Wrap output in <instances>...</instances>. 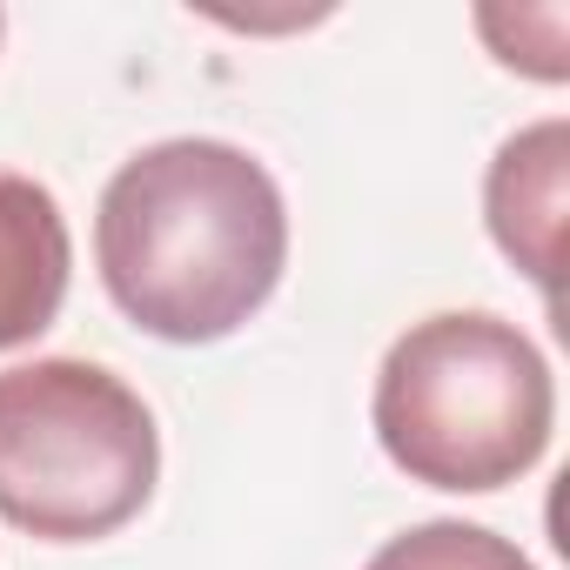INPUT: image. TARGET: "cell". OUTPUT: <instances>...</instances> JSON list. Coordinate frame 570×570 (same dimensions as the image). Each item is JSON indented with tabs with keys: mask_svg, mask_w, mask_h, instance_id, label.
<instances>
[{
	"mask_svg": "<svg viewBox=\"0 0 570 570\" xmlns=\"http://www.w3.org/2000/svg\"><path fill=\"white\" fill-rule=\"evenodd\" d=\"M0 28H8V14H0Z\"/></svg>",
	"mask_w": 570,
	"mask_h": 570,
	"instance_id": "cell-8",
	"label": "cell"
},
{
	"mask_svg": "<svg viewBox=\"0 0 570 570\" xmlns=\"http://www.w3.org/2000/svg\"><path fill=\"white\" fill-rule=\"evenodd\" d=\"M563 28L570 14L557 0L543 8H476V35L490 41V55L530 81H563L570 75V55H563Z\"/></svg>",
	"mask_w": 570,
	"mask_h": 570,
	"instance_id": "cell-7",
	"label": "cell"
},
{
	"mask_svg": "<svg viewBox=\"0 0 570 570\" xmlns=\"http://www.w3.org/2000/svg\"><path fill=\"white\" fill-rule=\"evenodd\" d=\"M370 416L383 456L410 483L483 497L543 463L557 383L517 323L490 309H443L390 343Z\"/></svg>",
	"mask_w": 570,
	"mask_h": 570,
	"instance_id": "cell-2",
	"label": "cell"
},
{
	"mask_svg": "<svg viewBox=\"0 0 570 570\" xmlns=\"http://www.w3.org/2000/svg\"><path fill=\"white\" fill-rule=\"evenodd\" d=\"M363 570H537L510 537L463 523V517H436V523H410L396 530Z\"/></svg>",
	"mask_w": 570,
	"mask_h": 570,
	"instance_id": "cell-6",
	"label": "cell"
},
{
	"mask_svg": "<svg viewBox=\"0 0 570 570\" xmlns=\"http://www.w3.org/2000/svg\"><path fill=\"white\" fill-rule=\"evenodd\" d=\"M563 208H570V121L517 128L490 175H483V222L490 242L537 282L557 316V275H563Z\"/></svg>",
	"mask_w": 570,
	"mask_h": 570,
	"instance_id": "cell-4",
	"label": "cell"
},
{
	"mask_svg": "<svg viewBox=\"0 0 570 570\" xmlns=\"http://www.w3.org/2000/svg\"><path fill=\"white\" fill-rule=\"evenodd\" d=\"M95 262L135 330L188 350L222 343L289 268V208L248 148L175 135L128 155L101 188Z\"/></svg>",
	"mask_w": 570,
	"mask_h": 570,
	"instance_id": "cell-1",
	"label": "cell"
},
{
	"mask_svg": "<svg viewBox=\"0 0 570 570\" xmlns=\"http://www.w3.org/2000/svg\"><path fill=\"white\" fill-rule=\"evenodd\" d=\"M155 476L161 430L115 370L81 356L0 370V523L95 543L148 510Z\"/></svg>",
	"mask_w": 570,
	"mask_h": 570,
	"instance_id": "cell-3",
	"label": "cell"
},
{
	"mask_svg": "<svg viewBox=\"0 0 570 570\" xmlns=\"http://www.w3.org/2000/svg\"><path fill=\"white\" fill-rule=\"evenodd\" d=\"M75 275V242L61 202L35 175H0V350L35 343Z\"/></svg>",
	"mask_w": 570,
	"mask_h": 570,
	"instance_id": "cell-5",
	"label": "cell"
}]
</instances>
